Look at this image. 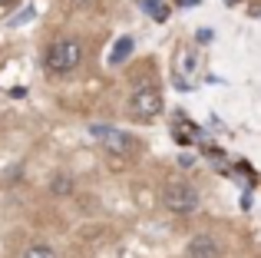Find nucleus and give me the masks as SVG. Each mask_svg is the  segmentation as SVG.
Listing matches in <instances>:
<instances>
[{
    "instance_id": "nucleus-1",
    "label": "nucleus",
    "mask_w": 261,
    "mask_h": 258,
    "mask_svg": "<svg viewBox=\"0 0 261 258\" xmlns=\"http://www.w3.org/2000/svg\"><path fill=\"white\" fill-rule=\"evenodd\" d=\"M162 202H166L169 212H178V215H189L198 209V202H202V195H198V189L192 186V182H169L166 189H162Z\"/></svg>"
},
{
    "instance_id": "nucleus-2",
    "label": "nucleus",
    "mask_w": 261,
    "mask_h": 258,
    "mask_svg": "<svg viewBox=\"0 0 261 258\" xmlns=\"http://www.w3.org/2000/svg\"><path fill=\"white\" fill-rule=\"evenodd\" d=\"M80 60H83V46L76 40H57L46 50V70L50 73H70L80 66Z\"/></svg>"
},
{
    "instance_id": "nucleus-3",
    "label": "nucleus",
    "mask_w": 261,
    "mask_h": 258,
    "mask_svg": "<svg viewBox=\"0 0 261 258\" xmlns=\"http://www.w3.org/2000/svg\"><path fill=\"white\" fill-rule=\"evenodd\" d=\"M162 113V93L155 86H142L129 96V116L133 119H152Z\"/></svg>"
},
{
    "instance_id": "nucleus-4",
    "label": "nucleus",
    "mask_w": 261,
    "mask_h": 258,
    "mask_svg": "<svg viewBox=\"0 0 261 258\" xmlns=\"http://www.w3.org/2000/svg\"><path fill=\"white\" fill-rule=\"evenodd\" d=\"M89 133L96 136V139H102V146L109 149V152H126L129 149V136L119 133V129H109V126H93Z\"/></svg>"
},
{
    "instance_id": "nucleus-5",
    "label": "nucleus",
    "mask_w": 261,
    "mask_h": 258,
    "mask_svg": "<svg viewBox=\"0 0 261 258\" xmlns=\"http://www.w3.org/2000/svg\"><path fill=\"white\" fill-rule=\"evenodd\" d=\"M185 255L189 258H218L222 248H218V242L212 239V235H195V239L189 242V248H185Z\"/></svg>"
},
{
    "instance_id": "nucleus-6",
    "label": "nucleus",
    "mask_w": 261,
    "mask_h": 258,
    "mask_svg": "<svg viewBox=\"0 0 261 258\" xmlns=\"http://www.w3.org/2000/svg\"><path fill=\"white\" fill-rule=\"evenodd\" d=\"M133 46H136V43H133V37H119V40H116V46H113V53H109V63L119 66L122 60L133 53Z\"/></svg>"
},
{
    "instance_id": "nucleus-7",
    "label": "nucleus",
    "mask_w": 261,
    "mask_h": 258,
    "mask_svg": "<svg viewBox=\"0 0 261 258\" xmlns=\"http://www.w3.org/2000/svg\"><path fill=\"white\" fill-rule=\"evenodd\" d=\"M146 10L152 13V17L159 20V23H166V20H169V7H162L159 0H146Z\"/></svg>"
},
{
    "instance_id": "nucleus-8",
    "label": "nucleus",
    "mask_w": 261,
    "mask_h": 258,
    "mask_svg": "<svg viewBox=\"0 0 261 258\" xmlns=\"http://www.w3.org/2000/svg\"><path fill=\"white\" fill-rule=\"evenodd\" d=\"M23 258H57V252H53L50 245H30L23 252Z\"/></svg>"
},
{
    "instance_id": "nucleus-9",
    "label": "nucleus",
    "mask_w": 261,
    "mask_h": 258,
    "mask_svg": "<svg viewBox=\"0 0 261 258\" xmlns=\"http://www.w3.org/2000/svg\"><path fill=\"white\" fill-rule=\"evenodd\" d=\"M70 189H73V179H70V175H57V179H53V192H57V195L70 192Z\"/></svg>"
},
{
    "instance_id": "nucleus-10",
    "label": "nucleus",
    "mask_w": 261,
    "mask_h": 258,
    "mask_svg": "<svg viewBox=\"0 0 261 258\" xmlns=\"http://www.w3.org/2000/svg\"><path fill=\"white\" fill-rule=\"evenodd\" d=\"M33 17H37V7H27V10L20 13V17H13V20H10V27H20V23H30Z\"/></svg>"
},
{
    "instance_id": "nucleus-11",
    "label": "nucleus",
    "mask_w": 261,
    "mask_h": 258,
    "mask_svg": "<svg viewBox=\"0 0 261 258\" xmlns=\"http://www.w3.org/2000/svg\"><path fill=\"white\" fill-rule=\"evenodd\" d=\"M198 0H178V7H195Z\"/></svg>"
},
{
    "instance_id": "nucleus-12",
    "label": "nucleus",
    "mask_w": 261,
    "mask_h": 258,
    "mask_svg": "<svg viewBox=\"0 0 261 258\" xmlns=\"http://www.w3.org/2000/svg\"><path fill=\"white\" fill-rule=\"evenodd\" d=\"M225 4H228V7H235V4H242V0H225Z\"/></svg>"
},
{
    "instance_id": "nucleus-13",
    "label": "nucleus",
    "mask_w": 261,
    "mask_h": 258,
    "mask_svg": "<svg viewBox=\"0 0 261 258\" xmlns=\"http://www.w3.org/2000/svg\"><path fill=\"white\" fill-rule=\"evenodd\" d=\"M0 4H13V0H0Z\"/></svg>"
}]
</instances>
